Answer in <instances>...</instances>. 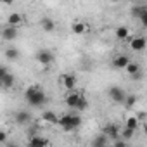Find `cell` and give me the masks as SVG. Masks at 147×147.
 <instances>
[{
	"label": "cell",
	"instance_id": "21",
	"mask_svg": "<svg viewBox=\"0 0 147 147\" xmlns=\"http://www.w3.org/2000/svg\"><path fill=\"white\" fill-rule=\"evenodd\" d=\"M4 55H5V59H9V61H16V59L19 57V50H18L16 47H9V49H5Z\"/></svg>",
	"mask_w": 147,
	"mask_h": 147
},
{
	"label": "cell",
	"instance_id": "16",
	"mask_svg": "<svg viewBox=\"0 0 147 147\" xmlns=\"http://www.w3.org/2000/svg\"><path fill=\"white\" fill-rule=\"evenodd\" d=\"M14 119H16L18 125H26V123L31 121V114L28 111H18L16 116H14Z\"/></svg>",
	"mask_w": 147,
	"mask_h": 147
},
{
	"label": "cell",
	"instance_id": "8",
	"mask_svg": "<svg viewBox=\"0 0 147 147\" xmlns=\"http://www.w3.org/2000/svg\"><path fill=\"white\" fill-rule=\"evenodd\" d=\"M125 71H126V75H128L130 78H133V80H140V76H142L140 66H138L137 62H131V61L125 66Z\"/></svg>",
	"mask_w": 147,
	"mask_h": 147
},
{
	"label": "cell",
	"instance_id": "12",
	"mask_svg": "<svg viewBox=\"0 0 147 147\" xmlns=\"http://www.w3.org/2000/svg\"><path fill=\"white\" fill-rule=\"evenodd\" d=\"M102 133H104L107 138H116V137L119 135V126H118L116 123H109V125H106V126L102 128Z\"/></svg>",
	"mask_w": 147,
	"mask_h": 147
},
{
	"label": "cell",
	"instance_id": "29",
	"mask_svg": "<svg viewBox=\"0 0 147 147\" xmlns=\"http://www.w3.org/2000/svg\"><path fill=\"white\" fill-rule=\"evenodd\" d=\"M7 142V133L4 130H0V144H5Z\"/></svg>",
	"mask_w": 147,
	"mask_h": 147
},
{
	"label": "cell",
	"instance_id": "31",
	"mask_svg": "<svg viewBox=\"0 0 147 147\" xmlns=\"http://www.w3.org/2000/svg\"><path fill=\"white\" fill-rule=\"evenodd\" d=\"M111 2H121V0H111Z\"/></svg>",
	"mask_w": 147,
	"mask_h": 147
},
{
	"label": "cell",
	"instance_id": "1",
	"mask_svg": "<svg viewBox=\"0 0 147 147\" xmlns=\"http://www.w3.org/2000/svg\"><path fill=\"white\" fill-rule=\"evenodd\" d=\"M24 100L33 106V107H43L49 102V97L45 94V90L38 85H31L24 90Z\"/></svg>",
	"mask_w": 147,
	"mask_h": 147
},
{
	"label": "cell",
	"instance_id": "23",
	"mask_svg": "<svg viewBox=\"0 0 147 147\" xmlns=\"http://www.w3.org/2000/svg\"><path fill=\"white\" fill-rule=\"evenodd\" d=\"M133 135H135V130H131V128H119V137L121 138H125V140H130V138H133Z\"/></svg>",
	"mask_w": 147,
	"mask_h": 147
},
{
	"label": "cell",
	"instance_id": "28",
	"mask_svg": "<svg viewBox=\"0 0 147 147\" xmlns=\"http://www.w3.org/2000/svg\"><path fill=\"white\" fill-rule=\"evenodd\" d=\"M135 116H137V119H138L140 123H144V121H145V118H147V114H145V111H140V113H137Z\"/></svg>",
	"mask_w": 147,
	"mask_h": 147
},
{
	"label": "cell",
	"instance_id": "6",
	"mask_svg": "<svg viewBox=\"0 0 147 147\" xmlns=\"http://www.w3.org/2000/svg\"><path fill=\"white\" fill-rule=\"evenodd\" d=\"M76 83H78V80L73 73H64V75H61V85H62L64 90H75Z\"/></svg>",
	"mask_w": 147,
	"mask_h": 147
},
{
	"label": "cell",
	"instance_id": "14",
	"mask_svg": "<svg viewBox=\"0 0 147 147\" xmlns=\"http://www.w3.org/2000/svg\"><path fill=\"white\" fill-rule=\"evenodd\" d=\"M40 26H42V30L45 31V33H54L55 31V21L54 19H50V18H42V21H40Z\"/></svg>",
	"mask_w": 147,
	"mask_h": 147
},
{
	"label": "cell",
	"instance_id": "11",
	"mask_svg": "<svg viewBox=\"0 0 147 147\" xmlns=\"http://www.w3.org/2000/svg\"><path fill=\"white\" fill-rule=\"evenodd\" d=\"M7 24L9 26H16V28H21L24 24V16L19 14V12H12L7 16Z\"/></svg>",
	"mask_w": 147,
	"mask_h": 147
},
{
	"label": "cell",
	"instance_id": "7",
	"mask_svg": "<svg viewBox=\"0 0 147 147\" xmlns=\"http://www.w3.org/2000/svg\"><path fill=\"white\" fill-rule=\"evenodd\" d=\"M130 49L131 50H135V52H142V50H145V38L142 36V35H137V36H131L130 35Z\"/></svg>",
	"mask_w": 147,
	"mask_h": 147
},
{
	"label": "cell",
	"instance_id": "2",
	"mask_svg": "<svg viewBox=\"0 0 147 147\" xmlns=\"http://www.w3.org/2000/svg\"><path fill=\"white\" fill-rule=\"evenodd\" d=\"M64 104L69 106L71 109H76V111H85L88 107V100L83 95V92L80 90H67L66 97H64Z\"/></svg>",
	"mask_w": 147,
	"mask_h": 147
},
{
	"label": "cell",
	"instance_id": "19",
	"mask_svg": "<svg viewBox=\"0 0 147 147\" xmlns=\"http://www.w3.org/2000/svg\"><path fill=\"white\" fill-rule=\"evenodd\" d=\"M116 38L118 40H128L130 38V30L126 26H118L116 28Z\"/></svg>",
	"mask_w": 147,
	"mask_h": 147
},
{
	"label": "cell",
	"instance_id": "24",
	"mask_svg": "<svg viewBox=\"0 0 147 147\" xmlns=\"http://www.w3.org/2000/svg\"><path fill=\"white\" fill-rule=\"evenodd\" d=\"M106 144H109V140H107V137H106L104 133H102L100 137H97V138L92 142V145H94V147H102V145H106Z\"/></svg>",
	"mask_w": 147,
	"mask_h": 147
},
{
	"label": "cell",
	"instance_id": "13",
	"mask_svg": "<svg viewBox=\"0 0 147 147\" xmlns=\"http://www.w3.org/2000/svg\"><path fill=\"white\" fill-rule=\"evenodd\" d=\"M28 144L31 147H45V145H50V140L45 138V137H42V135H33Z\"/></svg>",
	"mask_w": 147,
	"mask_h": 147
},
{
	"label": "cell",
	"instance_id": "17",
	"mask_svg": "<svg viewBox=\"0 0 147 147\" xmlns=\"http://www.w3.org/2000/svg\"><path fill=\"white\" fill-rule=\"evenodd\" d=\"M42 119H43L45 123L57 125V121H59V114H55L54 111H43V113H42Z\"/></svg>",
	"mask_w": 147,
	"mask_h": 147
},
{
	"label": "cell",
	"instance_id": "15",
	"mask_svg": "<svg viewBox=\"0 0 147 147\" xmlns=\"http://www.w3.org/2000/svg\"><path fill=\"white\" fill-rule=\"evenodd\" d=\"M130 62V57L128 55H125V54H119V55H116L114 59H113V67H116V69H125V66Z\"/></svg>",
	"mask_w": 147,
	"mask_h": 147
},
{
	"label": "cell",
	"instance_id": "3",
	"mask_svg": "<svg viewBox=\"0 0 147 147\" xmlns=\"http://www.w3.org/2000/svg\"><path fill=\"white\" fill-rule=\"evenodd\" d=\"M57 125L64 131H73V130H76L82 125V118L78 114H64V116H59Z\"/></svg>",
	"mask_w": 147,
	"mask_h": 147
},
{
	"label": "cell",
	"instance_id": "4",
	"mask_svg": "<svg viewBox=\"0 0 147 147\" xmlns=\"http://www.w3.org/2000/svg\"><path fill=\"white\" fill-rule=\"evenodd\" d=\"M36 61H38L42 66H49V64H52V62L55 61V55H54L52 50H49V49H42V50L36 52Z\"/></svg>",
	"mask_w": 147,
	"mask_h": 147
},
{
	"label": "cell",
	"instance_id": "25",
	"mask_svg": "<svg viewBox=\"0 0 147 147\" xmlns=\"http://www.w3.org/2000/svg\"><path fill=\"white\" fill-rule=\"evenodd\" d=\"M144 11H145L144 5H133V9H131V16H133V18H138Z\"/></svg>",
	"mask_w": 147,
	"mask_h": 147
},
{
	"label": "cell",
	"instance_id": "26",
	"mask_svg": "<svg viewBox=\"0 0 147 147\" xmlns=\"http://www.w3.org/2000/svg\"><path fill=\"white\" fill-rule=\"evenodd\" d=\"M138 19H140V24H142V26H147V9L138 16Z\"/></svg>",
	"mask_w": 147,
	"mask_h": 147
},
{
	"label": "cell",
	"instance_id": "22",
	"mask_svg": "<svg viewBox=\"0 0 147 147\" xmlns=\"http://www.w3.org/2000/svg\"><path fill=\"white\" fill-rule=\"evenodd\" d=\"M135 104H137V95H135V94H126V97H125V100H123V106H125L126 109H131Z\"/></svg>",
	"mask_w": 147,
	"mask_h": 147
},
{
	"label": "cell",
	"instance_id": "30",
	"mask_svg": "<svg viewBox=\"0 0 147 147\" xmlns=\"http://www.w3.org/2000/svg\"><path fill=\"white\" fill-rule=\"evenodd\" d=\"M0 2H2L4 5H12V4L16 2V0H0Z\"/></svg>",
	"mask_w": 147,
	"mask_h": 147
},
{
	"label": "cell",
	"instance_id": "10",
	"mask_svg": "<svg viewBox=\"0 0 147 147\" xmlns=\"http://www.w3.org/2000/svg\"><path fill=\"white\" fill-rule=\"evenodd\" d=\"M71 33H73V35H78V36L85 35V33H87V23H85V21H80V19L73 21V23H71Z\"/></svg>",
	"mask_w": 147,
	"mask_h": 147
},
{
	"label": "cell",
	"instance_id": "18",
	"mask_svg": "<svg viewBox=\"0 0 147 147\" xmlns=\"http://www.w3.org/2000/svg\"><path fill=\"white\" fill-rule=\"evenodd\" d=\"M14 83H16V76L12 75V73H5V76L2 78V88H12L14 87Z\"/></svg>",
	"mask_w": 147,
	"mask_h": 147
},
{
	"label": "cell",
	"instance_id": "5",
	"mask_svg": "<svg viewBox=\"0 0 147 147\" xmlns=\"http://www.w3.org/2000/svg\"><path fill=\"white\" fill-rule=\"evenodd\" d=\"M107 95H109V99L113 100V102H116V104H123V100H125V97H126V92L121 88V87H109V90H107Z\"/></svg>",
	"mask_w": 147,
	"mask_h": 147
},
{
	"label": "cell",
	"instance_id": "20",
	"mask_svg": "<svg viewBox=\"0 0 147 147\" xmlns=\"http://www.w3.org/2000/svg\"><path fill=\"white\" fill-rule=\"evenodd\" d=\"M125 126H126V128H131V130H135V131H137V130H138V126H140V121H138V119H137V116L133 114V116H128V118H126Z\"/></svg>",
	"mask_w": 147,
	"mask_h": 147
},
{
	"label": "cell",
	"instance_id": "27",
	"mask_svg": "<svg viewBox=\"0 0 147 147\" xmlns=\"http://www.w3.org/2000/svg\"><path fill=\"white\" fill-rule=\"evenodd\" d=\"M9 69L5 67V66H0V88H2V78L5 76V73H7Z\"/></svg>",
	"mask_w": 147,
	"mask_h": 147
},
{
	"label": "cell",
	"instance_id": "9",
	"mask_svg": "<svg viewBox=\"0 0 147 147\" xmlns=\"http://www.w3.org/2000/svg\"><path fill=\"white\" fill-rule=\"evenodd\" d=\"M0 35H2V38L4 40H7V42H11V40H16L18 38V35H19V28H16V26H5L2 31H0Z\"/></svg>",
	"mask_w": 147,
	"mask_h": 147
}]
</instances>
